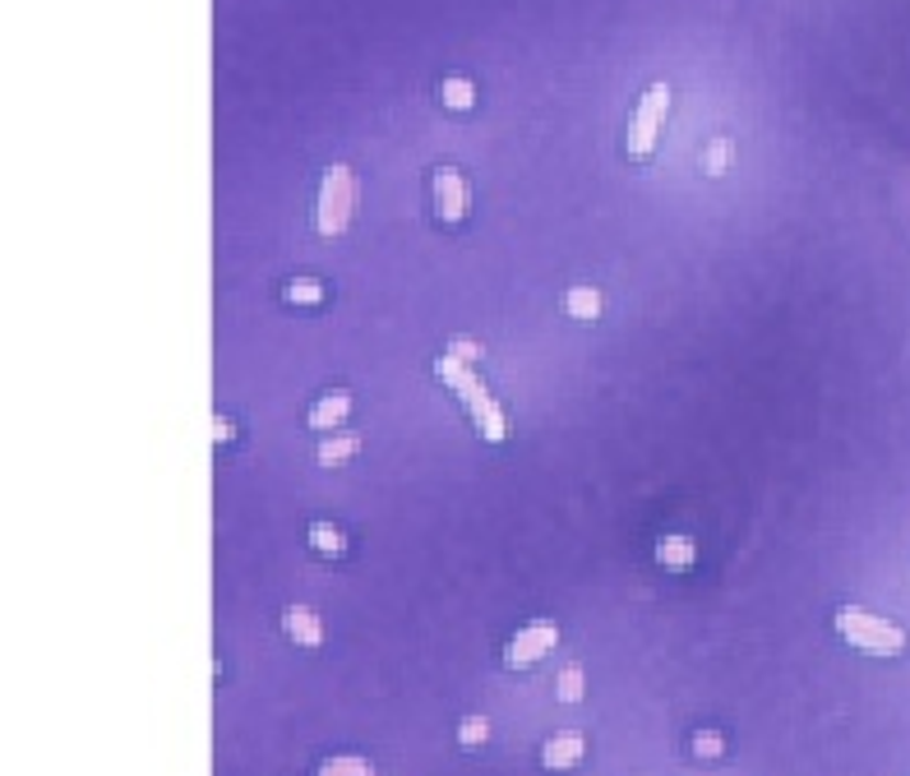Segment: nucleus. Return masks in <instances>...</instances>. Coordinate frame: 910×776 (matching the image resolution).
Listing matches in <instances>:
<instances>
[{
	"instance_id": "nucleus-10",
	"label": "nucleus",
	"mask_w": 910,
	"mask_h": 776,
	"mask_svg": "<svg viewBox=\"0 0 910 776\" xmlns=\"http://www.w3.org/2000/svg\"><path fill=\"white\" fill-rule=\"evenodd\" d=\"M602 305L606 301H602V292H596V286H569V292H564V310L578 324H596V319H602Z\"/></svg>"
},
{
	"instance_id": "nucleus-6",
	"label": "nucleus",
	"mask_w": 910,
	"mask_h": 776,
	"mask_svg": "<svg viewBox=\"0 0 910 776\" xmlns=\"http://www.w3.org/2000/svg\"><path fill=\"white\" fill-rule=\"evenodd\" d=\"M430 199H435V217L443 227H458L462 217H468V181H462L458 167H435L430 176Z\"/></svg>"
},
{
	"instance_id": "nucleus-7",
	"label": "nucleus",
	"mask_w": 910,
	"mask_h": 776,
	"mask_svg": "<svg viewBox=\"0 0 910 776\" xmlns=\"http://www.w3.org/2000/svg\"><path fill=\"white\" fill-rule=\"evenodd\" d=\"M587 758V735L583 730H560V735H550L541 744V767L546 772H569Z\"/></svg>"
},
{
	"instance_id": "nucleus-11",
	"label": "nucleus",
	"mask_w": 910,
	"mask_h": 776,
	"mask_svg": "<svg viewBox=\"0 0 910 776\" xmlns=\"http://www.w3.org/2000/svg\"><path fill=\"white\" fill-rule=\"evenodd\" d=\"M310 550L324 560H342L347 554V531L338 522H310Z\"/></svg>"
},
{
	"instance_id": "nucleus-21",
	"label": "nucleus",
	"mask_w": 910,
	"mask_h": 776,
	"mask_svg": "<svg viewBox=\"0 0 910 776\" xmlns=\"http://www.w3.org/2000/svg\"><path fill=\"white\" fill-rule=\"evenodd\" d=\"M443 357H453V361H462V365H476V361H481V342H472V338H453Z\"/></svg>"
},
{
	"instance_id": "nucleus-16",
	"label": "nucleus",
	"mask_w": 910,
	"mask_h": 776,
	"mask_svg": "<svg viewBox=\"0 0 910 776\" xmlns=\"http://www.w3.org/2000/svg\"><path fill=\"white\" fill-rule=\"evenodd\" d=\"M694 758H703V763H721L726 758V735L721 730H712V726H703V730H694Z\"/></svg>"
},
{
	"instance_id": "nucleus-2",
	"label": "nucleus",
	"mask_w": 910,
	"mask_h": 776,
	"mask_svg": "<svg viewBox=\"0 0 910 776\" xmlns=\"http://www.w3.org/2000/svg\"><path fill=\"white\" fill-rule=\"evenodd\" d=\"M832 629L864 656H901L910 648V638H906V629L897 625V619H883V615L860 610V606H841L832 615Z\"/></svg>"
},
{
	"instance_id": "nucleus-3",
	"label": "nucleus",
	"mask_w": 910,
	"mask_h": 776,
	"mask_svg": "<svg viewBox=\"0 0 910 776\" xmlns=\"http://www.w3.org/2000/svg\"><path fill=\"white\" fill-rule=\"evenodd\" d=\"M351 209H357V176H351L347 162H333L319 181V204H315V227L324 240L342 236L347 222H351Z\"/></svg>"
},
{
	"instance_id": "nucleus-9",
	"label": "nucleus",
	"mask_w": 910,
	"mask_h": 776,
	"mask_svg": "<svg viewBox=\"0 0 910 776\" xmlns=\"http://www.w3.org/2000/svg\"><path fill=\"white\" fill-rule=\"evenodd\" d=\"M282 633L292 638L296 648H319V642H324V625H319V615L310 606H287L282 610Z\"/></svg>"
},
{
	"instance_id": "nucleus-14",
	"label": "nucleus",
	"mask_w": 910,
	"mask_h": 776,
	"mask_svg": "<svg viewBox=\"0 0 910 776\" xmlns=\"http://www.w3.org/2000/svg\"><path fill=\"white\" fill-rule=\"evenodd\" d=\"M698 560V546L689 537H661L656 541V564L665 569H689Z\"/></svg>"
},
{
	"instance_id": "nucleus-5",
	"label": "nucleus",
	"mask_w": 910,
	"mask_h": 776,
	"mask_svg": "<svg viewBox=\"0 0 910 776\" xmlns=\"http://www.w3.org/2000/svg\"><path fill=\"white\" fill-rule=\"evenodd\" d=\"M550 648H560V625H554V619H531L527 629H518L514 638H508L504 665L508 671H527V665H537Z\"/></svg>"
},
{
	"instance_id": "nucleus-18",
	"label": "nucleus",
	"mask_w": 910,
	"mask_h": 776,
	"mask_svg": "<svg viewBox=\"0 0 910 776\" xmlns=\"http://www.w3.org/2000/svg\"><path fill=\"white\" fill-rule=\"evenodd\" d=\"M554 694H560V702H583V694H587V684H583V665H564L560 671V679H554Z\"/></svg>"
},
{
	"instance_id": "nucleus-22",
	"label": "nucleus",
	"mask_w": 910,
	"mask_h": 776,
	"mask_svg": "<svg viewBox=\"0 0 910 776\" xmlns=\"http://www.w3.org/2000/svg\"><path fill=\"white\" fill-rule=\"evenodd\" d=\"M232 439H236V420L217 412L213 416V443H232Z\"/></svg>"
},
{
	"instance_id": "nucleus-12",
	"label": "nucleus",
	"mask_w": 910,
	"mask_h": 776,
	"mask_svg": "<svg viewBox=\"0 0 910 776\" xmlns=\"http://www.w3.org/2000/svg\"><path fill=\"white\" fill-rule=\"evenodd\" d=\"M439 102L449 111H472L476 106V83L468 75H443L439 79Z\"/></svg>"
},
{
	"instance_id": "nucleus-8",
	"label": "nucleus",
	"mask_w": 910,
	"mask_h": 776,
	"mask_svg": "<svg viewBox=\"0 0 910 776\" xmlns=\"http://www.w3.org/2000/svg\"><path fill=\"white\" fill-rule=\"evenodd\" d=\"M347 416H351V393H324L315 407H310V430H319V435H333L338 426H347Z\"/></svg>"
},
{
	"instance_id": "nucleus-1",
	"label": "nucleus",
	"mask_w": 910,
	"mask_h": 776,
	"mask_svg": "<svg viewBox=\"0 0 910 776\" xmlns=\"http://www.w3.org/2000/svg\"><path fill=\"white\" fill-rule=\"evenodd\" d=\"M435 374L458 393V403L468 407L472 426H476V435H481L485 443H504V439H508V416H504V407L495 403V397L485 393L481 374H476L472 365H462V361H453V357H439V361H435Z\"/></svg>"
},
{
	"instance_id": "nucleus-17",
	"label": "nucleus",
	"mask_w": 910,
	"mask_h": 776,
	"mask_svg": "<svg viewBox=\"0 0 910 776\" xmlns=\"http://www.w3.org/2000/svg\"><path fill=\"white\" fill-rule=\"evenodd\" d=\"M324 282H315V278H296V282H287L282 286V301L287 305H324Z\"/></svg>"
},
{
	"instance_id": "nucleus-4",
	"label": "nucleus",
	"mask_w": 910,
	"mask_h": 776,
	"mask_svg": "<svg viewBox=\"0 0 910 776\" xmlns=\"http://www.w3.org/2000/svg\"><path fill=\"white\" fill-rule=\"evenodd\" d=\"M665 116H671V83L656 79L648 93H642L638 111H633V121H629V135H625V153L633 162H648L652 153H656V139H661V130H665Z\"/></svg>"
},
{
	"instance_id": "nucleus-15",
	"label": "nucleus",
	"mask_w": 910,
	"mask_h": 776,
	"mask_svg": "<svg viewBox=\"0 0 910 776\" xmlns=\"http://www.w3.org/2000/svg\"><path fill=\"white\" fill-rule=\"evenodd\" d=\"M315 776H374V767L370 758H357V753H338V758H324Z\"/></svg>"
},
{
	"instance_id": "nucleus-19",
	"label": "nucleus",
	"mask_w": 910,
	"mask_h": 776,
	"mask_svg": "<svg viewBox=\"0 0 910 776\" xmlns=\"http://www.w3.org/2000/svg\"><path fill=\"white\" fill-rule=\"evenodd\" d=\"M730 153H735V144H730L726 135L712 139V144L703 148V171H707V176H726V171H730Z\"/></svg>"
},
{
	"instance_id": "nucleus-20",
	"label": "nucleus",
	"mask_w": 910,
	"mask_h": 776,
	"mask_svg": "<svg viewBox=\"0 0 910 776\" xmlns=\"http://www.w3.org/2000/svg\"><path fill=\"white\" fill-rule=\"evenodd\" d=\"M485 740H491V721H485V717H462V726H458V749H481Z\"/></svg>"
},
{
	"instance_id": "nucleus-13",
	"label": "nucleus",
	"mask_w": 910,
	"mask_h": 776,
	"mask_svg": "<svg viewBox=\"0 0 910 776\" xmlns=\"http://www.w3.org/2000/svg\"><path fill=\"white\" fill-rule=\"evenodd\" d=\"M357 453H361V435H351V430H342V435L333 430V435L319 443V462H324V468H342V462H347V458H357Z\"/></svg>"
}]
</instances>
